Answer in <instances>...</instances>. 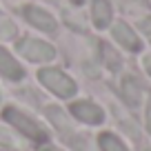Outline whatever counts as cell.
<instances>
[{
    "instance_id": "6da1fadb",
    "label": "cell",
    "mask_w": 151,
    "mask_h": 151,
    "mask_svg": "<svg viewBox=\"0 0 151 151\" xmlns=\"http://www.w3.org/2000/svg\"><path fill=\"white\" fill-rule=\"evenodd\" d=\"M0 118H2V122H7L11 129H16L20 136L27 138L29 142H33L36 147L47 145L49 138H51V133H49L47 124H42L40 120L36 118V116L27 113L24 109H20V107H14V104H7V107H2V111H0Z\"/></svg>"
},
{
    "instance_id": "7a4b0ae2",
    "label": "cell",
    "mask_w": 151,
    "mask_h": 151,
    "mask_svg": "<svg viewBox=\"0 0 151 151\" xmlns=\"http://www.w3.org/2000/svg\"><path fill=\"white\" fill-rule=\"evenodd\" d=\"M38 80L42 82L45 89H49L53 96L62 100H69L78 93V85L71 76H67L62 69H56V67H45V69L38 71Z\"/></svg>"
},
{
    "instance_id": "3957f363",
    "label": "cell",
    "mask_w": 151,
    "mask_h": 151,
    "mask_svg": "<svg viewBox=\"0 0 151 151\" xmlns=\"http://www.w3.org/2000/svg\"><path fill=\"white\" fill-rule=\"evenodd\" d=\"M16 49L20 56H24L31 62H51L56 58V49L45 40H38V38H20Z\"/></svg>"
},
{
    "instance_id": "277c9868",
    "label": "cell",
    "mask_w": 151,
    "mask_h": 151,
    "mask_svg": "<svg viewBox=\"0 0 151 151\" xmlns=\"http://www.w3.org/2000/svg\"><path fill=\"white\" fill-rule=\"evenodd\" d=\"M69 116L76 118L82 124H91V127H98V124L104 122V109L100 107L93 100H73L69 104Z\"/></svg>"
},
{
    "instance_id": "5b68a950",
    "label": "cell",
    "mask_w": 151,
    "mask_h": 151,
    "mask_svg": "<svg viewBox=\"0 0 151 151\" xmlns=\"http://www.w3.org/2000/svg\"><path fill=\"white\" fill-rule=\"evenodd\" d=\"M22 16H24V20H27L31 27L40 29V31H45V33H53V31L58 29L56 18H53V16L49 14L47 9H42V7L27 5V7L22 9Z\"/></svg>"
},
{
    "instance_id": "8992f818",
    "label": "cell",
    "mask_w": 151,
    "mask_h": 151,
    "mask_svg": "<svg viewBox=\"0 0 151 151\" xmlns=\"http://www.w3.org/2000/svg\"><path fill=\"white\" fill-rule=\"evenodd\" d=\"M111 33H113V40H116L120 47H124L127 51L138 53L142 49V40L138 38V33L133 31L127 22H116L113 29H111Z\"/></svg>"
},
{
    "instance_id": "52a82bcc",
    "label": "cell",
    "mask_w": 151,
    "mask_h": 151,
    "mask_svg": "<svg viewBox=\"0 0 151 151\" xmlns=\"http://www.w3.org/2000/svg\"><path fill=\"white\" fill-rule=\"evenodd\" d=\"M0 76L5 80H11V82H18L24 78V67L5 47H0Z\"/></svg>"
},
{
    "instance_id": "ba28073f",
    "label": "cell",
    "mask_w": 151,
    "mask_h": 151,
    "mask_svg": "<svg viewBox=\"0 0 151 151\" xmlns=\"http://www.w3.org/2000/svg\"><path fill=\"white\" fill-rule=\"evenodd\" d=\"M113 18V7L109 0H91V20L96 29H107Z\"/></svg>"
},
{
    "instance_id": "9c48e42d",
    "label": "cell",
    "mask_w": 151,
    "mask_h": 151,
    "mask_svg": "<svg viewBox=\"0 0 151 151\" xmlns=\"http://www.w3.org/2000/svg\"><path fill=\"white\" fill-rule=\"evenodd\" d=\"M122 96H124V100L129 102V107H133V109L142 102V87H140V82H138L133 76H124V80H122Z\"/></svg>"
},
{
    "instance_id": "30bf717a",
    "label": "cell",
    "mask_w": 151,
    "mask_h": 151,
    "mask_svg": "<svg viewBox=\"0 0 151 151\" xmlns=\"http://www.w3.org/2000/svg\"><path fill=\"white\" fill-rule=\"evenodd\" d=\"M98 149L100 151H131L127 147V142H124L120 136H116L113 131L98 133Z\"/></svg>"
},
{
    "instance_id": "8fae6325",
    "label": "cell",
    "mask_w": 151,
    "mask_h": 151,
    "mask_svg": "<svg viewBox=\"0 0 151 151\" xmlns=\"http://www.w3.org/2000/svg\"><path fill=\"white\" fill-rule=\"evenodd\" d=\"M100 51H102V58H104V62H107V67H109L111 71H116V69L120 67V58H118V53L113 51L109 45H104V42H102V45H100Z\"/></svg>"
},
{
    "instance_id": "7c38bea8",
    "label": "cell",
    "mask_w": 151,
    "mask_h": 151,
    "mask_svg": "<svg viewBox=\"0 0 151 151\" xmlns=\"http://www.w3.org/2000/svg\"><path fill=\"white\" fill-rule=\"evenodd\" d=\"M14 33H16V27H14V22H9V20H0V38H2V40L11 38Z\"/></svg>"
},
{
    "instance_id": "4fadbf2b",
    "label": "cell",
    "mask_w": 151,
    "mask_h": 151,
    "mask_svg": "<svg viewBox=\"0 0 151 151\" xmlns=\"http://www.w3.org/2000/svg\"><path fill=\"white\" fill-rule=\"evenodd\" d=\"M145 131L151 136V93L147 98V104H145Z\"/></svg>"
},
{
    "instance_id": "5bb4252c",
    "label": "cell",
    "mask_w": 151,
    "mask_h": 151,
    "mask_svg": "<svg viewBox=\"0 0 151 151\" xmlns=\"http://www.w3.org/2000/svg\"><path fill=\"white\" fill-rule=\"evenodd\" d=\"M140 27H142V31H145V36L149 38V42H151V18H142Z\"/></svg>"
},
{
    "instance_id": "9a60e30c",
    "label": "cell",
    "mask_w": 151,
    "mask_h": 151,
    "mask_svg": "<svg viewBox=\"0 0 151 151\" xmlns=\"http://www.w3.org/2000/svg\"><path fill=\"white\" fill-rule=\"evenodd\" d=\"M142 67H145V71L151 76V56H145V58H142Z\"/></svg>"
},
{
    "instance_id": "2e32d148",
    "label": "cell",
    "mask_w": 151,
    "mask_h": 151,
    "mask_svg": "<svg viewBox=\"0 0 151 151\" xmlns=\"http://www.w3.org/2000/svg\"><path fill=\"white\" fill-rule=\"evenodd\" d=\"M40 151H65V149H60V147L49 145V142H47V145H42V149H40Z\"/></svg>"
},
{
    "instance_id": "e0dca14e",
    "label": "cell",
    "mask_w": 151,
    "mask_h": 151,
    "mask_svg": "<svg viewBox=\"0 0 151 151\" xmlns=\"http://www.w3.org/2000/svg\"><path fill=\"white\" fill-rule=\"evenodd\" d=\"M71 2H73V5H82V2H85V0H71Z\"/></svg>"
},
{
    "instance_id": "ac0fdd59",
    "label": "cell",
    "mask_w": 151,
    "mask_h": 151,
    "mask_svg": "<svg viewBox=\"0 0 151 151\" xmlns=\"http://www.w3.org/2000/svg\"><path fill=\"white\" fill-rule=\"evenodd\" d=\"M0 151H18V149H0Z\"/></svg>"
}]
</instances>
